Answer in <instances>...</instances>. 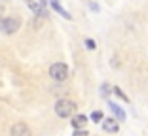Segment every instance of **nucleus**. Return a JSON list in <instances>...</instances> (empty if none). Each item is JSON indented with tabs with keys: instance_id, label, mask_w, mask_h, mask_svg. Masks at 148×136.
I'll return each instance as SVG.
<instances>
[{
	"instance_id": "obj_1",
	"label": "nucleus",
	"mask_w": 148,
	"mask_h": 136,
	"mask_svg": "<svg viewBox=\"0 0 148 136\" xmlns=\"http://www.w3.org/2000/svg\"><path fill=\"white\" fill-rule=\"evenodd\" d=\"M21 19L19 17H0V32L2 34H13L19 30Z\"/></svg>"
},
{
	"instance_id": "obj_2",
	"label": "nucleus",
	"mask_w": 148,
	"mask_h": 136,
	"mask_svg": "<svg viewBox=\"0 0 148 136\" xmlns=\"http://www.w3.org/2000/svg\"><path fill=\"white\" fill-rule=\"evenodd\" d=\"M74 110H76V104L69 98H59L55 104V114L59 117H70L74 114Z\"/></svg>"
},
{
	"instance_id": "obj_3",
	"label": "nucleus",
	"mask_w": 148,
	"mask_h": 136,
	"mask_svg": "<svg viewBox=\"0 0 148 136\" xmlns=\"http://www.w3.org/2000/svg\"><path fill=\"white\" fill-rule=\"evenodd\" d=\"M49 76H51V79H55V81H65V79L69 78V66H66L65 62H53V64L49 66Z\"/></svg>"
},
{
	"instance_id": "obj_4",
	"label": "nucleus",
	"mask_w": 148,
	"mask_h": 136,
	"mask_svg": "<svg viewBox=\"0 0 148 136\" xmlns=\"http://www.w3.org/2000/svg\"><path fill=\"white\" fill-rule=\"evenodd\" d=\"M10 134L12 136H31V129H29V125L23 123V121H19V123H15L12 129H10Z\"/></svg>"
},
{
	"instance_id": "obj_5",
	"label": "nucleus",
	"mask_w": 148,
	"mask_h": 136,
	"mask_svg": "<svg viewBox=\"0 0 148 136\" xmlns=\"http://www.w3.org/2000/svg\"><path fill=\"white\" fill-rule=\"evenodd\" d=\"M103 129L105 132H110V134H116L120 131V121L116 117H105L103 119Z\"/></svg>"
},
{
	"instance_id": "obj_6",
	"label": "nucleus",
	"mask_w": 148,
	"mask_h": 136,
	"mask_svg": "<svg viewBox=\"0 0 148 136\" xmlns=\"http://www.w3.org/2000/svg\"><path fill=\"white\" fill-rule=\"evenodd\" d=\"M49 4H51V8L55 9V12L59 13V15H63V17H65V19H69V21H70V19H72V15H70V13L66 12V9L63 8V6L59 4V2H57V0H49Z\"/></svg>"
},
{
	"instance_id": "obj_7",
	"label": "nucleus",
	"mask_w": 148,
	"mask_h": 136,
	"mask_svg": "<svg viewBox=\"0 0 148 136\" xmlns=\"http://www.w3.org/2000/svg\"><path fill=\"white\" fill-rule=\"evenodd\" d=\"M108 108L114 112V115H116L118 121H125V112H123L118 104H114V102H108Z\"/></svg>"
},
{
	"instance_id": "obj_8",
	"label": "nucleus",
	"mask_w": 148,
	"mask_h": 136,
	"mask_svg": "<svg viewBox=\"0 0 148 136\" xmlns=\"http://www.w3.org/2000/svg\"><path fill=\"white\" fill-rule=\"evenodd\" d=\"M25 4L29 6V8H31L32 12H34V15H36V17H44V15H46V12H44V9L40 8L38 4H36L34 0H25Z\"/></svg>"
},
{
	"instance_id": "obj_9",
	"label": "nucleus",
	"mask_w": 148,
	"mask_h": 136,
	"mask_svg": "<svg viewBox=\"0 0 148 136\" xmlns=\"http://www.w3.org/2000/svg\"><path fill=\"white\" fill-rule=\"evenodd\" d=\"M86 123H87V117H86V115H82V114H80V115H74L72 121H70L72 129H82Z\"/></svg>"
},
{
	"instance_id": "obj_10",
	"label": "nucleus",
	"mask_w": 148,
	"mask_h": 136,
	"mask_svg": "<svg viewBox=\"0 0 148 136\" xmlns=\"http://www.w3.org/2000/svg\"><path fill=\"white\" fill-rule=\"evenodd\" d=\"M112 91H114V95H116L118 98H122L123 102H129V98H127V95H125V93H123V91H122V89H120V87H114Z\"/></svg>"
},
{
	"instance_id": "obj_11",
	"label": "nucleus",
	"mask_w": 148,
	"mask_h": 136,
	"mask_svg": "<svg viewBox=\"0 0 148 136\" xmlns=\"http://www.w3.org/2000/svg\"><path fill=\"white\" fill-rule=\"evenodd\" d=\"M84 44H86V47L89 49V51H93V49L97 47V45H95V40H91V38H87L86 42H84Z\"/></svg>"
},
{
	"instance_id": "obj_12",
	"label": "nucleus",
	"mask_w": 148,
	"mask_h": 136,
	"mask_svg": "<svg viewBox=\"0 0 148 136\" xmlns=\"http://www.w3.org/2000/svg\"><path fill=\"white\" fill-rule=\"evenodd\" d=\"M91 119H93V121H97V123H99V121H103V114H101L99 110H95V112H93V114H91Z\"/></svg>"
},
{
	"instance_id": "obj_13",
	"label": "nucleus",
	"mask_w": 148,
	"mask_h": 136,
	"mask_svg": "<svg viewBox=\"0 0 148 136\" xmlns=\"http://www.w3.org/2000/svg\"><path fill=\"white\" fill-rule=\"evenodd\" d=\"M72 136H89L86 131H82V129H74V132H72Z\"/></svg>"
},
{
	"instance_id": "obj_14",
	"label": "nucleus",
	"mask_w": 148,
	"mask_h": 136,
	"mask_svg": "<svg viewBox=\"0 0 148 136\" xmlns=\"http://www.w3.org/2000/svg\"><path fill=\"white\" fill-rule=\"evenodd\" d=\"M108 89H110V87H108V85L105 83V85H103V87H101V95H103V97H108V93H110Z\"/></svg>"
},
{
	"instance_id": "obj_15",
	"label": "nucleus",
	"mask_w": 148,
	"mask_h": 136,
	"mask_svg": "<svg viewBox=\"0 0 148 136\" xmlns=\"http://www.w3.org/2000/svg\"><path fill=\"white\" fill-rule=\"evenodd\" d=\"M4 15V4H0V17Z\"/></svg>"
},
{
	"instance_id": "obj_16",
	"label": "nucleus",
	"mask_w": 148,
	"mask_h": 136,
	"mask_svg": "<svg viewBox=\"0 0 148 136\" xmlns=\"http://www.w3.org/2000/svg\"><path fill=\"white\" fill-rule=\"evenodd\" d=\"M40 2H42V4H46V0H40Z\"/></svg>"
}]
</instances>
